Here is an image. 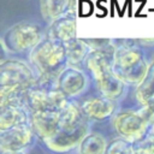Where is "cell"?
I'll list each match as a JSON object with an SVG mask.
<instances>
[{
    "instance_id": "obj_5",
    "label": "cell",
    "mask_w": 154,
    "mask_h": 154,
    "mask_svg": "<svg viewBox=\"0 0 154 154\" xmlns=\"http://www.w3.org/2000/svg\"><path fill=\"white\" fill-rule=\"evenodd\" d=\"M69 99L58 87V78L38 77L26 95V107L30 112L61 111Z\"/></svg>"
},
{
    "instance_id": "obj_9",
    "label": "cell",
    "mask_w": 154,
    "mask_h": 154,
    "mask_svg": "<svg viewBox=\"0 0 154 154\" xmlns=\"http://www.w3.org/2000/svg\"><path fill=\"white\" fill-rule=\"evenodd\" d=\"M37 136L31 125H23L0 132V152H28Z\"/></svg>"
},
{
    "instance_id": "obj_15",
    "label": "cell",
    "mask_w": 154,
    "mask_h": 154,
    "mask_svg": "<svg viewBox=\"0 0 154 154\" xmlns=\"http://www.w3.org/2000/svg\"><path fill=\"white\" fill-rule=\"evenodd\" d=\"M51 34L54 40L70 42L75 38L76 35V22L73 18L61 17L54 20L51 28Z\"/></svg>"
},
{
    "instance_id": "obj_10",
    "label": "cell",
    "mask_w": 154,
    "mask_h": 154,
    "mask_svg": "<svg viewBox=\"0 0 154 154\" xmlns=\"http://www.w3.org/2000/svg\"><path fill=\"white\" fill-rule=\"evenodd\" d=\"M30 113L31 128L41 142L54 137L60 131L59 111H37Z\"/></svg>"
},
{
    "instance_id": "obj_3",
    "label": "cell",
    "mask_w": 154,
    "mask_h": 154,
    "mask_svg": "<svg viewBox=\"0 0 154 154\" xmlns=\"http://www.w3.org/2000/svg\"><path fill=\"white\" fill-rule=\"evenodd\" d=\"M154 113L146 107L140 109H125L112 117V126L118 135L131 143L143 140L152 130Z\"/></svg>"
},
{
    "instance_id": "obj_14",
    "label": "cell",
    "mask_w": 154,
    "mask_h": 154,
    "mask_svg": "<svg viewBox=\"0 0 154 154\" xmlns=\"http://www.w3.org/2000/svg\"><path fill=\"white\" fill-rule=\"evenodd\" d=\"M108 143L103 135L90 131L78 146L76 154H106Z\"/></svg>"
},
{
    "instance_id": "obj_16",
    "label": "cell",
    "mask_w": 154,
    "mask_h": 154,
    "mask_svg": "<svg viewBox=\"0 0 154 154\" xmlns=\"http://www.w3.org/2000/svg\"><path fill=\"white\" fill-rule=\"evenodd\" d=\"M87 43L82 40H72L66 43V60L67 64L75 66L87 58Z\"/></svg>"
},
{
    "instance_id": "obj_8",
    "label": "cell",
    "mask_w": 154,
    "mask_h": 154,
    "mask_svg": "<svg viewBox=\"0 0 154 154\" xmlns=\"http://www.w3.org/2000/svg\"><path fill=\"white\" fill-rule=\"evenodd\" d=\"M90 132L89 120L84 122L81 126L72 131H59L54 137L42 142L45 147L55 154H69L76 152L83 138Z\"/></svg>"
},
{
    "instance_id": "obj_7",
    "label": "cell",
    "mask_w": 154,
    "mask_h": 154,
    "mask_svg": "<svg viewBox=\"0 0 154 154\" xmlns=\"http://www.w3.org/2000/svg\"><path fill=\"white\" fill-rule=\"evenodd\" d=\"M41 40V30L35 24L22 23L8 29L2 37L4 46L12 52L36 47Z\"/></svg>"
},
{
    "instance_id": "obj_13",
    "label": "cell",
    "mask_w": 154,
    "mask_h": 154,
    "mask_svg": "<svg viewBox=\"0 0 154 154\" xmlns=\"http://www.w3.org/2000/svg\"><path fill=\"white\" fill-rule=\"evenodd\" d=\"M30 111L28 107H2L0 111V132L30 124Z\"/></svg>"
},
{
    "instance_id": "obj_4",
    "label": "cell",
    "mask_w": 154,
    "mask_h": 154,
    "mask_svg": "<svg viewBox=\"0 0 154 154\" xmlns=\"http://www.w3.org/2000/svg\"><path fill=\"white\" fill-rule=\"evenodd\" d=\"M30 60L37 69L40 77L58 78L66 67V49L60 41L45 40L40 42L31 52Z\"/></svg>"
},
{
    "instance_id": "obj_18",
    "label": "cell",
    "mask_w": 154,
    "mask_h": 154,
    "mask_svg": "<svg viewBox=\"0 0 154 154\" xmlns=\"http://www.w3.org/2000/svg\"><path fill=\"white\" fill-rule=\"evenodd\" d=\"M41 12L46 19H58L69 7L67 0H40Z\"/></svg>"
},
{
    "instance_id": "obj_12",
    "label": "cell",
    "mask_w": 154,
    "mask_h": 154,
    "mask_svg": "<svg viewBox=\"0 0 154 154\" xmlns=\"http://www.w3.org/2000/svg\"><path fill=\"white\" fill-rule=\"evenodd\" d=\"M116 101L102 95L91 96L83 101L81 108L89 120H105L116 114Z\"/></svg>"
},
{
    "instance_id": "obj_11",
    "label": "cell",
    "mask_w": 154,
    "mask_h": 154,
    "mask_svg": "<svg viewBox=\"0 0 154 154\" xmlns=\"http://www.w3.org/2000/svg\"><path fill=\"white\" fill-rule=\"evenodd\" d=\"M88 84L85 75L75 66H66L58 76V87L69 97H75L79 95Z\"/></svg>"
},
{
    "instance_id": "obj_21",
    "label": "cell",
    "mask_w": 154,
    "mask_h": 154,
    "mask_svg": "<svg viewBox=\"0 0 154 154\" xmlns=\"http://www.w3.org/2000/svg\"><path fill=\"white\" fill-rule=\"evenodd\" d=\"M1 154H28V152H2Z\"/></svg>"
},
{
    "instance_id": "obj_17",
    "label": "cell",
    "mask_w": 154,
    "mask_h": 154,
    "mask_svg": "<svg viewBox=\"0 0 154 154\" xmlns=\"http://www.w3.org/2000/svg\"><path fill=\"white\" fill-rule=\"evenodd\" d=\"M135 96H136L137 101L141 103V106L147 100H149L150 97L154 96V63L149 66L144 81L136 88Z\"/></svg>"
},
{
    "instance_id": "obj_6",
    "label": "cell",
    "mask_w": 154,
    "mask_h": 154,
    "mask_svg": "<svg viewBox=\"0 0 154 154\" xmlns=\"http://www.w3.org/2000/svg\"><path fill=\"white\" fill-rule=\"evenodd\" d=\"M148 69L140 51L129 47L114 51L113 72L125 84L138 87L144 81Z\"/></svg>"
},
{
    "instance_id": "obj_22",
    "label": "cell",
    "mask_w": 154,
    "mask_h": 154,
    "mask_svg": "<svg viewBox=\"0 0 154 154\" xmlns=\"http://www.w3.org/2000/svg\"><path fill=\"white\" fill-rule=\"evenodd\" d=\"M150 132L154 135V124H153V126H152V130H150Z\"/></svg>"
},
{
    "instance_id": "obj_1",
    "label": "cell",
    "mask_w": 154,
    "mask_h": 154,
    "mask_svg": "<svg viewBox=\"0 0 154 154\" xmlns=\"http://www.w3.org/2000/svg\"><path fill=\"white\" fill-rule=\"evenodd\" d=\"M0 108L26 107L28 91L36 84L32 70L19 60H5L0 66Z\"/></svg>"
},
{
    "instance_id": "obj_19",
    "label": "cell",
    "mask_w": 154,
    "mask_h": 154,
    "mask_svg": "<svg viewBox=\"0 0 154 154\" xmlns=\"http://www.w3.org/2000/svg\"><path fill=\"white\" fill-rule=\"evenodd\" d=\"M106 154H134V143L122 137L113 138L108 143Z\"/></svg>"
},
{
    "instance_id": "obj_2",
    "label": "cell",
    "mask_w": 154,
    "mask_h": 154,
    "mask_svg": "<svg viewBox=\"0 0 154 154\" xmlns=\"http://www.w3.org/2000/svg\"><path fill=\"white\" fill-rule=\"evenodd\" d=\"M114 52L109 48L93 49L85 58V65L91 72L99 93L117 101L125 93V83L113 72Z\"/></svg>"
},
{
    "instance_id": "obj_20",
    "label": "cell",
    "mask_w": 154,
    "mask_h": 154,
    "mask_svg": "<svg viewBox=\"0 0 154 154\" xmlns=\"http://www.w3.org/2000/svg\"><path fill=\"white\" fill-rule=\"evenodd\" d=\"M134 154H154V135L152 132L143 140L134 143Z\"/></svg>"
}]
</instances>
